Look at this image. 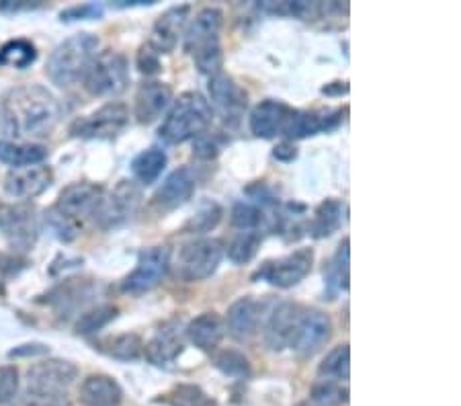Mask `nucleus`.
Instances as JSON below:
<instances>
[{
    "mask_svg": "<svg viewBox=\"0 0 461 406\" xmlns=\"http://www.w3.org/2000/svg\"><path fill=\"white\" fill-rule=\"evenodd\" d=\"M183 338L176 329H160L156 335L146 343L144 356L152 365H170L175 364L178 356L183 353Z\"/></svg>",
    "mask_w": 461,
    "mask_h": 406,
    "instance_id": "a878e982",
    "label": "nucleus"
},
{
    "mask_svg": "<svg viewBox=\"0 0 461 406\" xmlns=\"http://www.w3.org/2000/svg\"><path fill=\"white\" fill-rule=\"evenodd\" d=\"M294 111L295 109L285 105L284 101H275V99L260 101L250 113V131L257 138H263V140L284 136Z\"/></svg>",
    "mask_w": 461,
    "mask_h": 406,
    "instance_id": "a211bd4d",
    "label": "nucleus"
},
{
    "mask_svg": "<svg viewBox=\"0 0 461 406\" xmlns=\"http://www.w3.org/2000/svg\"><path fill=\"white\" fill-rule=\"evenodd\" d=\"M62 21H78V19H99L103 17V9L99 5H78L62 11Z\"/></svg>",
    "mask_w": 461,
    "mask_h": 406,
    "instance_id": "49530a36",
    "label": "nucleus"
},
{
    "mask_svg": "<svg viewBox=\"0 0 461 406\" xmlns=\"http://www.w3.org/2000/svg\"><path fill=\"white\" fill-rule=\"evenodd\" d=\"M0 230L5 232V239L13 250H17V253L32 250L37 236H40V224H37L33 205L21 203L13 205V208L6 205L3 221H0Z\"/></svg>",
    "mask_w": 461,
    "mask_h": 406,
    "instance_id": "9b49d317",
    "label": "nucleus"
},
{
    "mask_svg": "<svg viewBox=\"0 0 461 406\" xmlns=\"http://www.w3.org/2000/svg\"><path fill=\"white\" fill-rule=\"evenodd\" d=\"M101 195L103 189L96 187L93 183H74L59 194L58 205L54 210L58 213H62L64 218L77 221L80 226V221L85 218H93Z\"/></svg>",
    "mask_w": 461,
    "mask_h": 406,
    "instance_id": "dca6fc26",
    "label": "nucleus"
},
{
    "mask_svg": "<svg viewBox=\"0 0 461 406\" xmlns=\"http://www.w3.org/2000/svg\"><path fill=\"white\" fill-rule=\"evenodd\" d=\"M51 181H54V175H51L50 167L33 165L14 168V171L6 175L5 191L14 199H33L41 195L50 187Z\"/></svg>",
    "mask_w": 461,
    "mask_h": 406,
    "instance_id": "aec40b11",
    "label": "nucleus"
},
{
    "mask_svg": "<svg viewBox=\"0 0 461 406\" xmlns=\"http://www.w3.org/2000/svg\"><path fill=\"white\" fill-rule=\"evenodd\" d=\"M267 218L269 216H267L265 210L260 208V205L249 203V202L234 203L232 216H230V220H232V226L242 232H257L258 228L265 224Z\"/></svg>",
    "mask_w": 461,
    "mask_h": 406,
    "instance_id": "c9c22d12",
    "label": "nucleus"
},
{
    "mask_svg": "<svg viewBox=\"0 0 461 406\" xmlns=\"http://www.w3.org/2000/svg\"><path fill=\"white\" fill-rule=\"evenodd\" d=\"M340 122H343V111H294L284 136L289 140L316 136L337 130Z\"/></svg>",
    "mask_w": 461,
    "mask_h": 406,
    "instance_id": "412c9836",
    "label": "nucleus"
},
{
    "mask_svg": "<svg viewBox=\"0 0 461 406\" xmlns=\"http://www.w3.org/2000/svg\"><path fill=\"white\" fill-rule=\"evenodd\" d=\"M173 101V88L160 80H150L138 88L136 93V113L140 123H152L165 113L167 107Z\"/></svg>",
    "mask_w": 461,
    "mask_h": 406,
    "instance_id": "4be33fe9",
    "label": "nucleus"
},
{
    "mask_svg": "<svg viewBox=\"0 0 461 406\" xmlns=\"http://www.w3.org/2000/svg\"><path fill=\"white\" fill-rule=\"evenodd\" d=\"M343 221V203L339 199H326L316 208L312 221L308 224V232L314 239H326L340 228Z\"/></svg>",
    "mask_w": 461,
    "mask_h": 406,
    "instance_id": "c85d7f7f",
    "label": "nucleus"
},
{
    "mask_svg": "<svg viewBox=\"0 0 461 406\" xmlns=\"http://www.w3.org/2000/svg\"><path fill=\"white\" fill-rule=\"evenodd\" d=\"M212 115L210 101L202 93H183L158 128V136L168 144H183L199 138L210 128Z\"/></svg>",
    "mask_w": 461,
    "mask_h": 406,
    "instance_id": "7ed1b4c3",
    "label": "nucleus"
},
{
    "mask_svg": "<svg viewBox=\"0 0 461 406\" xmlns=\"http://www.w3.org/2000/svg\"><path fill=\"white\" fill-rule=\"evenodd\" d=\"M195 187H197V181L191 168L187 167L176 168L175 173H170L167 176V181L162 183L158 191L154 194L152 205L160 213L173 212L176 208H181L183 203L189 202L191 195L195 194Z\"/></svg>",
    "mask_w": 461,
    "mask_h": 406,
    "instance_id": "f3484780",
    "label": "nucleus"
},
{
    "mask_svg": "<svg viewBox=\"0 0 461 406\" xmlns=\"http://www.w3.org/2000/svg\"><path fill=\"white\" fill-rule=\"evenodd\" d=\"M62 115L58 99L40 85L17 86L5 97V123L13 136L41 138L56 128Z\"/></svg>",
    "mask_w": 461,
    "mask_h": 406,
    "instance_id": "f257e3e1",
    "label": "nucleus"
},
{
    "mask_svg": "<svg viewBox=\"0 0 461 406\" xmlns=\"http://www.w3.org/2000/svg\"><path fill=\"white\" fill-rule=\"evenodd\" d=\"M224 258V247L215 239H195L185 242L176 257V273L185 282H203L212 277Z\"/></svg>",
    "mask_w": 461,
    "mask_h": 406,
    "instance_id": "423d86ee",
    "label": "nucleus"
},
{
    "mask_svg": "<svg viewBox=\"0 0 461 406\" xmlns=\"http://www.w3.org/2000/svg\"><path fill=\"white\" fill-rule=\"evenodd\" d=\"M297 406H318L316 402H312V401H308V402H300Z\"/></svg>",
    "mask_w": 461,
    "mask_h": 406,
    "instance_id": "603ef678",
    "label": "nucleus"
},
{
    "mask_svg": "<svg viewBox=\"0 0 461 406\" xmlns=\"http://www.w3.org/2000/svg\"><path fill=\"white\" fill-rule=\"evenodd\" d=\"M80 402L85 406H122L123 390L105 374H93L80 386Z\"/></svg>",
    "mask_w": 461,
    "mask_h": 406,
    "instance_id": "b1692460",
    "label": "nucleus"
},
{
    "mask_svg": "<svg viewBox=\"0 0 461 406\" xmlns=\"http://www.w3.org/2000/svg\"><path fill=\"white\" fill-rule=\"evenodd\" d=\"M0 290H3V284H0Z\"/></svg>",
    "mask_w": 461,
    "mask_h": 406,
    "instance_id": "864d4df0",
    "label": "nucleus"
},
{
    "mask_svg": "<svg viewBox=\"0 0 461 406\" xmlns=\"http://www.w3.org/2000/svg\"><path fill=\"white\" fill-rule=\"evenodd\" d=\"M348 257H351V250H348V239H345L324 273L326 287H329L330 295L348 290Z\"/></svg>",
    "mask_w": 461,
    "mask_h": 406,
    "instance_id": "2f4dec72",
    "label": "nucleus"
},
{
    "mask_svg": "<svg viewBox=\"0 0 461 406\" xmlns=\"http://www.w3.org/2000/svg\"><path fill=\"white\" fill-rule=\"evenodd\" d=\"M212 105L226 123H238L249 107V95L232 77L220 72L210 78Z\"/></svg>",
    "mask_w": 461,
    "mask_h": 406,
    "instance_id": "ddd939ff",
    "label": "nucleus"
},
{
    "mask_svg": "<svg viewBox=\"0 0 461 406\" xmlns=\"http://www.w3.org/2000/svg\"><path fill=\"white\" fill-rule=\"evenodd\" d=\"M347 388L340 386L339 382L332 380H322L316 383L314 390H312V402L318 406H339L347 402Z\"/></svg>",
    "mask_w": 461,
    "mask_h": 406,
    "instance_id": "a19ab883",
    "label": "nucleus"
},
{
    "mask_svg": "<svg viewBox=\"0 0 461 406\" xmlns=\"http://www.w3.org/2000/svg\"><path fill=\"white\" fill-rule=\"evenodd\" d=\"M78 378V367L66 359H46L27 369V386L35 392H66Z\"/></svg>",
    "mask_w": 461,
    "mask_h": 406,
    "instance_id": "f8f14e48",
    "label": "nucleus"
},
{
    "mask_svg": "<svg viewBox=\"0 0 461 406\" xmlns=\"http://www.w3.org/2000/svg\"><path fill=\"white\" fill-rule=\"evenodd\" d=\"M170 267V250L167 247H150L140 253L138 263L123 279V292L140 295L154 290L167 277Z\"/></svg>",
    "mask_w": 461,
    "mask_h": 406,
    "instance_id": "9d476101",
    "label": "nucleus"
},
{
    "mask_svg": "<svg viewBox=\"0 0 461 406\" xmlns=\"http://www.w3.org/2000/svg\"><path fill=\"white\" fill-rule=\"evenodd\" d=\"M189 341L202 351H215L220 343L224 341L226 335V324L221 320L220 314L215 312H203L197 319H193L187 329H185Z\"/></svg>",
    "mask_w": 461,
    "mask_h": 406,
    "instance_id": "5701e85b",
    "label": "nucleus"
},
{
    "mask_svg": "<svg viewBox=\"0 0 461 406\" xmlns=\"http://www.w3.org/2000/svg\"><path fill=\"white\" fill-rule=\"evenodd\" d=\"M19 390V372L14 365L0 367V404L11 402Z\"/></svg>",
    "mask_w": 461,
    "mask_h": 406,
    "instance_id": "37998d69",
    "label": "nucleus"
},
{
    "mask_svg": "<svg viewBox=\"0 0 461 406\" xmlns=\"http://www.w3.org/2000/svg\"><path fill=\"white\" fill-rule=\"evenodd\" d=\"M140 202H142V194L136 185L131 181H119L113 191H109V194L103 191L93 213L95 224L103 230L123 224V221L133 218V213L140 208Z\"/></svg>",
    "mask_w": 461,
    "mask_h": 406,
    "instance_id": "6e6552de",
    "label": "nucleus"
},
{
    "mask_svg": "<svg viewBox=\"0 0 461 406\" xmlns=\"http://www.w3.org/2000/svg\"><path fill=\"white\" fill-rule=\"evenodd\" d=\"M119 310L115 306L111 304H105V306H96L93 310H88V312H85L80 319L77 320V324H74V330H77V335H95L96 330L105 329L107 324L115 319Z\"/></svg>",
    "mask_w": 461,
    "mask_h": 406,
    "instance_id": "e433bc0d",
    "label": "nucleus"
},
{
    "mask_svg": "<svg viewBox=\"0 0 461 406\" xmlns=\"http://www.w3.org/2000/svg\"><path fill=\"white\" fill-rule=\"evenodd\" d=\"M95 287L91 282H83V279H68L59 287H56L50 295V302L54 304L59 312H68V310H77L78 306L86 304L93 298Z\"/></svg>",
    "mask_w": 461,
    "mask_h": 406,
    "instance_id": "bb28decb",
    "label": "nucleus"
},
{
    "mask_svg": "<svg viewBox=\"0 0 461 406\" xmlns=\"http://www.w3.org/2000/svg\"><path fill=\"white\" fill-rule=\"evenodd\" d=\"M318 374L332 382L348 380V375H351V349H348V345L334 347L329 356L324 357L322 364H320Z\"/></svg>",
    "mask_w": 461,
    "mask_h": 406,
    "instance_id": "473e14b6",
    "label": "nucleus"
},
{
    "mask_svg": "<svg viewBox=\"0 0 461 406\" xmlns=\"http://www.w3.org/2000/svg\"><path fill=\"white\" fill-rule=\"evenodd\" d=\"M221 216H224V210H221L220 203L215 202H205L202 203V208L197 210L195 216L189 220V224L185 226V230L191 234H203L213 230L215 226L220 224Z\"/></svg>",
    "mask_w": 461,
    "mask_h": 406,
    "instance_id": "ea45409f",
    "label": "nucleus"
},
{
    "mask_svg": "<svg viewBox=\"0 0 461 406\" xmlns=\"http://www.w3.org/2000/svg\"><path fill=\"white\" fill-rule=\"evenodd\" d=\"M99 48V40L91 33L72 35L64 43L51 51L48 60V77L58 86H72L80 78H85V72L91 66L95 51Z\"/></svg>",
    "mask_w": 461,
    "mask_h": 406,
    "instance_id": "20e7f679",
    "label": "nucleus"
},
{
    "mask_svg": "<svg viewBox=\"0 0 461 406\" xmlns=\"http://www.w3.org/2000/svg\"><path fill=\"white\" fill-rule=\"evenodd\" d=\"M130 123V109L125 103H107L101 109L93 111L91 115L78 117L70 125V134L74 138L85 140H113Z\"/></svg>",
    "mask_w": 461,
    "mask_h": 406,
    "instance_id": "0eeeda50",
    "label": "nucleus"
},
{
    "mask_svg": "<svg viewBox=\"0 0 461 406\" xmlns=\"http://www.w3.org/2000/svg\"><path fill=\"white\" fill-rule=\"evenodd\" d=\"M213 365L224 375L238 380H247L250 375V361L238 349H224L213 357Z\"/></svg>",
    "mask_w": 461,
    "mask_h": 406,
    "instance_id": "4c0bfd02",
    "label": "nucleus"
},
{
    "mask_svg": "<svg viewBox=\"0 0 461 406\" xmlns=\"http://www.w3.org/2000/svg\"><path fill=\"white\" fill-rule=\"evenodd\" d=\"M167 152L158 146H152L131 160V173L142 185H152L167 168Z\"/></svg>",
    "mask_w": 461,
    "mask_h": 406,
    "instance_id": "c756f323",
    "label": "nucleus"
},
{
    "mask_svg": "<svg viewBox=\"0 0 461 406\" xmlns=\"http://www.w3.org/2000/svg\"><path fill=\"white\" fill-rule=\"evenodd\" d=\"M37 60V50L32 41L13 40L0 48V66L23 70Z\"/></svg>",
    "mask_w": 461,
    "mask_h": 406,
    "instance_id": "72a5a7b5",
    "label": "nucleus"
},
{
    "mask_svg": "<svg viewBox=\"0 0 461 406\" xmlns=\"http://www.w3.org/2000/svg\"><path fill=\"white\" fill-rule=\"evenodd\" d=\"M302 314L303 308L295 302H281L273 310L265 324V343L271 351H284L285 347H292Z\"/></svg>",
    "mask_w": 461,
    "mask_h": 406,
    "instance_id": "2eb2a0df",
    "label": "nucleus"
},
{
    "mask_svg": "<svg viewBox=\"0 0 461 406\" xmlns=\"http://www.w3.org/2000/svg\"><path fill=\"white\" fill-rule=\"evenodd\" d=\"M312 265H314V250L297 248L292 255L265 261L252 279H263L267 284L287 290V287H294L308 277Z\"/></svg>",
    "mask_w": 461,
    "mask_h": 406,
    "instance_id": "1a4fd4ad",
    "label": "nucleus"
},
{
    "mask_svg": "<svg viewBox=\"0 0 461 406\" xmlns=\"http://www.w3.org/2000/svg\"><path fill=\"white\" fill-rule=\"evenodd\" d=\"M138 68L146 77H152V74H158L162 70V64H160V56L156 54V51L144 43L142 48L138 51Z\"/></svg>",
    "mask_w": 461,
    "mask_h": 406,
    "instance_id": "c03bdc74",
    "label": "nucleus"
},
{
    "mask_svg": "<svg viewBox=\"0 0 461 406\" xmlns=\"http://www.w3.org/2000/svg\"><path fill=\"white\" fill-rule=\"evenodd\" d=\"M224 25V13L213 6L202 9L185 33V50L193 56V62L202 74L215 77L224 66V51H221L220 32Z\"/></svg>",
    "mask_w": 461,
    "mask_h": 406,
    "instance_id": "f03ea898",
    "label": "nucleus"
},
{
    "mask_svg": "<svg viewBox=\"0 0 461 406\" xmlns=\"http://www.w3.org/2000/svg\"><path fill=\"white\" fill-rule=\"evenodd\" d=\"M85 88L95 97H113L130 85V66L119 51H103L95 56L85 72Z\"/></svg>",
    "mask_w": 461,
    "mask_h": 406,
    "instance_id": "39448f33",
    "label": "nucleus"
},
{
    "mask_svg": "<svg viewBox=\"0 0 461 406\" xmlns=\"http://www.w3.org/2000/svg\"><path fill=\"white\" fill-rule=\"evenodd\" d=\"M96 349L119 361H136L144 353V343L133 332H123V335L103 338Z\"/></svg>",
    "mask_w": 461,
    "mask_h": 406,
    "instance_id": "7c9ffc66",
    "label": "nucleus"
},
{
    "mask_svg": "<svg viewBox=\"0 0 461 406\" xmlns=\"http://www.w3.org/2000/svg\"><path fill=\"white\" fill-rule=\"evenodd\" d=\"M9 406H70V398L66 392H35L29 390L23 396L13 398Z\"/></svg>",
    "mask_w": 461,
    "mask_h": 406,
    "instance_id": "79ce46f5",
    "label": "nucleus"
},
{
    "mask_svg": "<svg viewBox=\"0 0 461 406\" xmlns=\"http://www.w3.org/2000/svg\"><path fill=\"white\" fill-rule=\"evenodd\" d=\"M332 320L320 310H303L302 320L297 324L292 349L302 357H312L330 341Z\"/></svg>",
    "mask_w": 461,
    "mask_h": 406,
    "instance_id": "4468645a",
    "label": "nucleus"
},
{
    "mask_svg": "<svg viewBox=\"0 0 461 406\" xmlns=\"http://www.w3.org/2000/svg\"><path fill=\"white\" fill-rule=\"evenodd\" d=\"M260 247V234L258 232H240L234 236L232 242L228 245V257L230 261L236 265L250 263L257 257Z\"/></svg>",
    "mask_w": 461,
    "mask_h": 406,
    "instance_id": "58836bf2",
    "label": "nucleus"
},
{
    "mask_svg": "<svg viewBox=\"0 0 461 406\" xmlns=\"http://www.w3.org/2000/svg\"><path fill=\"white\" fill-rule=\"evenodd\" d=\"M48 158V148L41 144H17L0 140V162L14 168L40 165Z\"/></svg>",
    "mask_w": 461,
    "mask_h": 406,
    "instance_id": "cd10ccee",
    "label": "nucleus"
},
{
    "mask_svg": "<svg viewBox=\"0 0 461 406\" xmlns=\"http://www.w3.org/2000/svg\"><path fill=\"white\" fill-rule=\"evenodd\" d=\"M189 6L181 5V6H173V9L165 11L156 21L152 27V35L148 46H150L156 54H170L176 48L178 37L183 35V29L187 25L189 19Z\"/></svg>",
    "mask_w": 461,
    "mask_h": 406,
    "instance_id": "6ab92c4d",
    "label": "nucleus"
},
{
    "mask_svg": "<svg viewBox=\"0 0 461 406\" xmlns=\"http://www.w3.org/2000/svg\"><path fill=\"white\" fill-rule=\"evenodd\" d=\"M5 210H6V205H5V203H0V221H3V216H5Z\"/></svg>",
    "mask_w": 461,
    "mask_h": 406,
    "instance_id": "3c124183",
    "label": "nucleus"
},
{
    "mask_svg": "<svg viewBox=\"0 0 461 406\" xmlns=\"http://www.w3.org/2000/svg\"><path fill=\"white\" fill-rule=\"evenodd\" d=\"M50 349L41 343H32V345H21L17 349L9 353V357H29V356H46Z\"/></svg>",
    "mask_w": 461,
    "mask_h": 406,
    "instance_id": "de8ad7c7",
    "label": "nucleus"
},
{
    "mask_svg": "<svg viewBox=\"0 0 461 406\" xmlns=\"http://www.w3.org/2000/svg\"><path fill=\"white\" fill-rule=\"evenodd\" d=\"M168 406H218L213 398L195 383H178L162 398Z\"/></svg>",
    "mask_w": 461,
    "mask_h": 406,
    "instance_id": "f704fd0d",
    "label": "nucleus"
},
{
    "mask_svg": "<svg viewBox=\"0 0 461 406\" xmlns=\"http://www.w3.org/2000/svg\"><path fill=\"white\" fill-rule=\"evenodd\" d=\"M260 312H263V306L255 298H250V295L236 300L228 310V329L232 332V337L244 341V338L257 335Z\"/></svg>",
    "mask_w": 461,
    "mask_h": 406,
    "instance_id": "393cba45",
    "label": "nucleus"
},
{
    "mask_svg": "<svg viewBox=\"0 0 461 406\" xmlns=\"http://www.w3.org/2000/svg\"><path fill=\"white\" fill-rule=\"evenodd\" d=\"M275 158L277 160H285V162H289V160H294L295 157H297V150H295V146L294 144H289V142H284V144H279L277 148H275Z\"/></svg>",
    "mask_w": 461,
    "mask_h": 406,
    "instance_id": "09e8293b",
    "label": "nucleus"
},
{
    "mask_svg": "<svg viewBox=\"0 0 461 406\" xmlns=\"http://www.w3.org/2000/svg\"><path fill=\"white\" fill-rule=\"evenodd\" d=\"M347 91H348L347 83H339V86H337V88H330L329 85H326V86L322 88V93H324V95H332V93H347Z\"/></svg>",
    "mask_w": 461,
    "mask_h": 406,
    "instance_id": "8fccbe9b",
    "label": "nucleus"
},
{
    "mask_svg": "<svg viewBox=\"0 0 461 406\" xmlns=\"http://www.w3.org/2000/svg\"><path fill=\"white\" fill-rule=\"evenodd\" d=\"M193 152H195V157L203 158V160H212L220 154V142L218 138L212 136V134H202L199 138H195V146H193Z\"/></svg>",
    "mask_w": 461,
    "mask_h": 406,
    "instance_id": "a18cd8bd",
    "label": "nucleus"
}]
</instances>
